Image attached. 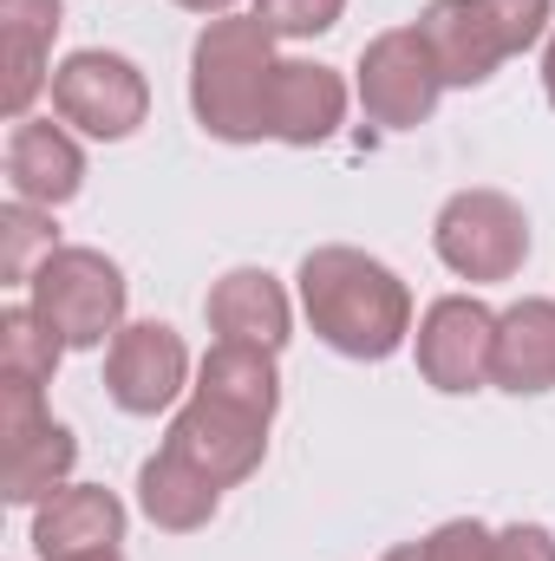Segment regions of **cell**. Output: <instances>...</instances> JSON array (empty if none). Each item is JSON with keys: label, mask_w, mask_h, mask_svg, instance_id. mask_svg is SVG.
Listing matches in <instances>:
<instances>
[{"label": "cell", "mask_w": 555, "mask_h": 561, "mask_svg": "<svg viewBox=\"0 0 555 561\" xmlns=\"http://www.w3.org/2000/svg\"><path fill=\"white\" fill-rule=\"evenodd\" d=\"M301 307H307V327L347 353V359H393L412 333V287L393 275L380 255L366 249H347V242H327V249H307L301 262Z\"/></svg>", "instance_id": "6da1fadb"}, {"label": "cell", "mask_w": 555, "mask_h": 561, "mask_svg": "<svg viewBox=\"0 0 555 561\" xmlns=\"http://www.w3.org/2000/svg\"><path fill=\"white\" fill-rule=\"evenodd\" d=\"M275 33L256 13H223L190 46V112L209 138L262 144L269 138V92H275Z\"/></svg>", "instance_id": "7a4b0ae2"}, {"label": "cell", "mask_w": 555, "mask_h": 561, "mask_svg": "<svg viewBox=\"0 0 555 561\" xmlns=\"http://www.w3.org/2000/svg\"><path fill=\"white\" fill-rule=\"evenodd\" d=\"M555 0H431L418 13V33L444 72V85H484L503 59L550 39Z\"/></svg>", "instance_id": "3957f363"}, {"label": "cell", "mask_w": 555, "mask_h": 561, "mask_svg": "<svg viewBox=\"0 0 555 561\" xmlns=\"http://www.w3.org/2000/svg\"><path fill=\"white\" fill-rule=\"evenodd\" d=\"M26 307L72 346V353H92V346H112L125 333V268L105 255V249H53L33 280H26Z\"/></svg>", "instance_id": "277c9868"}, {"label": "cell", "mask_w": 555, "mask_h": 561, "mask_svg": "<svg viewBox=\"0 0 555 561\" xmlns=\"http://www.w3.org/2000/svg\"><path fill=\"white\" fill-rule=\"evenodd\" d=\"M431 249L457 280H517L530 262V216L503 190H457L431 222Z\"/></svg>", "instance_id": "5b68a950"}, {"label": "cell", "mask_w": 555, "mask_h": 561, "mask_svg": "<svg viewBox=\"0 0 555 561\" xmlns=\"http://www.w3.org/2000/svg\"><path fill=\"white\" fill-rule=\"evenodd\" d=\"M53 112H59V125L86 131V138L125 144L150 118V79L138 72V59L105 53V46L66 53L53 66Z\"/></svg>", "instance_id": "8992f818"}, {"label": "cell", "mask_w": 555, "mask_h": 561, "mask_svg": "<svg viewBox=\"0 0 555 561\" xmlns=\"http://www.w3.org/2000/svg\"><path fill=\"white\" fill-rule=\"evenodd\" d=\"M46 386L33 379H7L0 373V450H7V503H46L53 490H66L72 463H79V437L46 412L39 399Z\"/></svg>", "instance_id": "52a82bcc"}, {"label": "cell", "mask_w": 555, "mask_h": 561, "mask_svg": "<svg viewBox=\"0 0 555 561\" xmlns=\"http://www.w3.org/2000/svg\"><path fill=\"white\" fill-rule=\"evenodd\" d=\"M438 92H444V72L424 46L418 26H386L366 39L360 53V105L380 131H418L431 112H438Z\"/></svg>", "instance_id": "ba28073f"}, {"label": "cell", "mask_w": 555, "mask_h": 561, "mask_svg": "<svg viewBox=\"0 0 555 561\" xmlns=\"http://www.w3.org/2000/svg\"><path fill=\"white\" fill-rule=\"evenodd\" d=\"M497 366V313L477 294H444L418 320V379L444 399L484 392Z\"/></svg>", "instance_id": "9c48e42d"}, {"label": "cell", "mask_w": 555, "mask_h": 561, "mask_svg": "<svg viewBox=\"0 0 555 561\" xmlns=\"http://www.w3.org/2000/svg\"><path fill=\"white\" fill-rule=\"evenodd\" d=\"M190 386V346L170 320H125V333L105 346V392L118 412L157 419Z\"/></svg>", "instance_id": "30bf717a"}, {"label": "cell", "mask_w": 555, "mask_h": 561, "mask_svg": "<svg viewBox=\"0 0 555 561\" xmlns=\"http://www.w3.org/2000/svg\"><path fill=\"white\" fill-rule=\"evenodd\" d=\"M163 444H170L177 457H190L209 483L236 490V483H249V477L262 470V457H269V419L190 392V399L177 405L170 431H163Z\"/></svg>", "instance_id": "8fae6325"}, {"label": "cell", "mask_w": 555, "mask_h": 561, "mask_svg": "<svg viewBox=\"0 0 555 561\" xmlns=\"http://www.w3.org/2000/svg\"><path fill=\"white\" fill-rule=\"evenodd\" d=\"M7 190L13 203H33V209H59L86 190V150L66 125L53 118H20L13 138H7Z\"/></svg>", "instance_id": "7c38bea8"}, {"label": "cell", "mask_w": 555, "mask_h": 561, "mask_svg": "<svg viewBox=\"0 0 555 561\" xmlns=\"http://www.w3.org/2000/svg\"><path fill=\"white\" fill-rule=\"evenodd\" d=\"M340 118H347V79L320 59H281L269 92V138L314 150L340 131Z\"/></svg>", "instance_id": "4fadbf2b"}, {"label": "cell", "mask_w": 555, "mask_h": 561, "mask_svg": "<svg viewBox=\"0 0 555 561\" xmlns=\"http://www.w3.org/2000/svg\"><path fill=\"white\" fill-rule=\"evenodd\" d=\"M125 542V503L105 483H66L33 510V549L39 561H66V556H99Z\"/></svg>", "instance_id": "5bb4252c"}, {"label": "cell", "mask_w": 555, "mask_h": 561, "mask_svg": "<svg viewBox=\"0 0 555 561\" xmlns=\"http://www.w3.org/2000/svg\"><path fill=\"white\" fill-rule=\"evenodd\" d=\"M490 386H503L510 399H536L555 392V300L530 294L517 307L497 313V366Z\"/></svg>", "instance_id": "9a60e30c"}, {"label": "cell", "mask_w": 555, "mask_h": 561, "mask_svg": "<svg viewBox=\"0 0 555 561\" xmlns=\"http://www.w3.org/2000/svg\"><path fill=\"white\" fill-rule=\"evenodd\" d=\"M203 313H209L216 340H249V346H269V353H281L287 333H294V307H287V294L269 268H229L209 287Z\"/></svg>", "instance_id": "2e32d148"}, {"label": "cell", "mask_w": 555, "mask_h": 561, "mask_svg": "<svg viewBox=\"0 0 555 561\" xmlns=\"http://www.w3.org/2000/svg\"><path fill=\"white\" fill-rule=\"evenodd\" d=\"M138 510L163 536H196V529L216 523L223 483H209L190 457H177L170 444H157V457H144V470H138Z\"/></svg>", "instance_id": "e0dca14e"}, {"label": "cell", "mask_w": 555, "mask_h": 561, "mask_svg": "<svg viewBox=\"0 0 555 561\" xmlns=\"http://www.w3.org/2000/svg\"><path fill=\"white\" fill-rule=\"evenodd\" d=\"M59 13H66V0H0V39H7V92H0V105H7L13 125L53 85L46 53H53V33H59Z\"/></svg>", "instance_id": "ac0fdd59"}, {"label": "cell", "mask_w": 555, "mask_h": 561, "mask_svg": "<svg viewBox=\"0 0 555 561\" xmlns=\"http://www.w3.org/2000/svg\"><path fill=\"white\" fill-rule=\"evenodd\" d=\"M203 399L216 405H236V412H256V419L275 424L281 412V373H275V353L269 346H249V340H216L196 366V386Z\"/></svg>", "instance_id": "d6986e66"}, {"label": "cell", "mask_w": 555, "mask_h": 561, "mask_svg": "<svg viewBox=\"0 0 555 561\" xmlns=\"http://www.w3.org/2000/svg\"><path fill=\"white\" fill-rule=\"evenodd\" d=\"M66 353H72V346H66L33 307H7V313H0V373H7V379L53 386V373H59Z\"/></svg>", "instance_id": "ffe728a7"}, {"label": "cell", "mask_w": 555, "mask_h": 561, "mask_svg": "<svg viewBox=\"0 0 555 561\" xmlns=\"http://www.w3.org/2000/svg\"><path fill=\"white\" fill-rule=\"evenodd\" d=\"M59 242H53V209H33V203H7V216H0V275L7 280H33V268L53 255Z\"/></svg>", "instance_id": "44dd1931"}, {"label": "cell", "mask_w": 555, "mask_h": 561, "mask_svg": "<svg viewBox=\"0 0 555 561\" xmlns=\"http://www.w3.org/2000/svg\"><path fill=\"white\" fill-rule=\"evenodd\" d=\"M490 549H497V529H484L477 516H457V523H438L418 542H399L386 561H490Z\"/></svg>", "instance_id": "7402d4cb"}, {"label": "cell", "mask_w": 555, "mask_h": 561, "mask_svg": "<svg viewBox=\"0 0 555 561\" xmlns=\"http://www.w3.org/2000/svg\"><path fill=\"white\" fill-rule=\"evenodd\" d=\"M347 0H256V20L275 33V39H314L327 26H340Z\"/></svg>", "instance_id": "603a6c76"}, {"label": "cell", "mask_w": 555, "mask_h": 561, "mask_svg": "<svg viewBox=\"0 0 555 561\" xmlns=\"http://www.w3.org/2000/svg\"><path fill=\"white\" fill-rule=\"evenodd\" d=\"M490 561H555V536L543 523H510V529H497Z\"/></svg>", "instance_id": "cb8c5ba5"}, {"label": "cell", "mask_w": 555, "mask_h": 561, "mask_svg": "<svg viewBox=\"0 0 555 561\" xmlns=\"http://www.w3.org/2000/svg\"><path fill=\"white\" fill-rule=\"evenodd\" d=\"M543 99L555 105V26H550V39H543Z\"/></svg>", "instance_id": "d4e9b609"}, {"label": "cell", "mask_w": 555, "mask_h": 561, "mask_svg": "<svg viewBox=\"0 0 555 561\" xmlns=\"http://www.w3.org/2000/svg\"><path fill=\"white\" fill-rule=\"evenodd\" d=\"M177 7H190V13H216V20H223V13H229L236 0H177Z\"/></svg>", "instance_id": "484cf974"}, {"label": "cell", "mask_w": 555, "mask_h": 561, "mask_svg": "<svg viewBox=\"0 0 555 561\" xmlns=\"http://www.w3.org/2000/svg\"><path fill=\"white\" fill-rule=\"evenodd\" d=\"M66 561H125L118 549H99V556H66Z\"/></svg>", "instance_id": "4316f807"}]
</instances>
